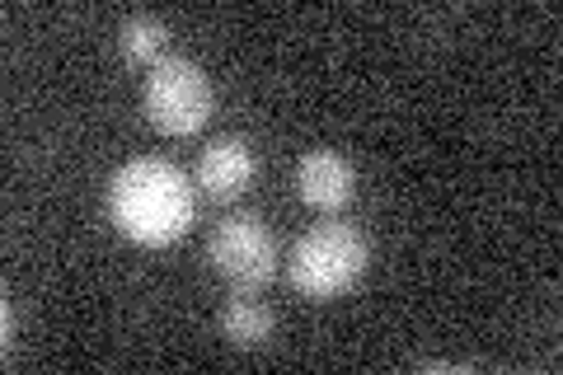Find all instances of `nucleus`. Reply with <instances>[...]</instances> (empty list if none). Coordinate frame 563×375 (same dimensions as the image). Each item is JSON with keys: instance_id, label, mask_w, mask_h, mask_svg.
Here are the masks:
<instances>
[{"instance_id": "f257e3e1", "label": "nucleus", "mask_w": 563, "mask_h": 375, "mask_svg": "<svg viewBox=\"0 0 563 375\" xmlns=\"http://www.w3.org/2000/svg\"><path fill=\"white\" fill-rule=\"evenodd\" d=\"M103 202H109V221L118 225V235L146 249L184 240L192 217H198L188 174L161 155H136L128 165H118Z\"/></svg>"}, {"instance_id": "f03ea898", "label": "nucleus", "mask_w": 563, "mask_h": 375, "mask_svg": "<svg viewBox=\"0 0 563 375\" xmlns=\"http://www.w3.org/2000/svg\"><path fill=\"white\" fill-rule=\"evenodd\" d=\"M372 263V244L352 221H320L310 225L287 254L291 287L310 300H333L352 291Z\"/></svg>"}, {"instance_id": "7ed1b4c3", "label": "nucleus", "mask_w": 563, "mask_h": 375, "mask_svg": "<svg viewBox=\"0 0 563 375\" xmlns=\"http://www.w3.org/2000/svg\"><path fill=\"white\" fill-rule=\"evenodd\" d=\"M141 109H146L151 128L165 136H192L207 128L211 109H217V89H211L207 70L192 57H169L146 70V89H141Z\"/></svg>"}, {"instance_id": "20e7f679", "label": "nucleus", "mask_w": 563, "mask_h": 375, "mask_svg": "<svg viewBox=\"0 0 563 375\" xmlns=\"http://www.w3.org/2000/svg\"><path fill=\"white\" fill-rule=\"evenodd\" d=\"M207 263L217 267V277H225L235 291H258L277 277L282 249L263 217H254V211H231V217H221L211 225Z\"/></svg>"}, {"instance_id": "39448f33", "label": "nucleus", "mask_w": 563, "mask_h": 375, "mask_svg": "<svg viewBox=\"0 0 563 375\" xmlns=\"http://www.w3.org/2000/svg\"><path fill=\"white\" fill-rule=\"evenodd\" d=\"M258 174V155L244 136H217L207 141V151L198 159V188L211 202H235Z\"/></svg>"}, {"instance_id": "423d86ee", "label": "nucleus", "mask_w": 563, "mask_h": 375, "mask_svg": "<svg viewBox=\"0 0 563 375\" xmlns=\"http://www.w3.org/2000/svg\"><path fill=\"white\" fill-rule=\"evenodd\" d=\"M296 192L314 211H343L357 192V169L339 151H306L296 165Z\"/></svg>"}, {"instance_id": "0eeeda50", "label": "nucleus", "mask_w": 563, "mask_h": 375, "mask_svg": "<svg viewBox=\"0 0 563 375\" xmlns=\"http://www.w3.org/2000/svg\"><path fill=\"white\" fill-rule=\"evenodd\" d=\"M221 338L231 348H244V352L268 348V338H273V310L263 306L254 291H235L221 306Z\"/></svg>"}, {"instance_id": "6e6552de", "label": "nucleus", "mask_w": 563, "mask_h": 375, "mask_svg": "<svg viewBox=\"0 0 563 375\" xmlns=\"http://www.w3.org/2000/svg\"><path fill=\"white\" fill-rule=\"evenodd\" d=\"M118 43H122V57H128V66L155 70L169 57V24L161 20V14H128L122 29H118Z\"/></svg>"}]
</instances>
